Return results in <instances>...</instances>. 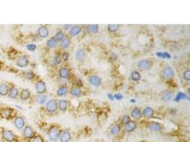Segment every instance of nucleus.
Listing matches in <instances>:
<instances>
[{"mask_svg":"<svg viewBox=\"0 0 190 142\" xmlns=\"http://www.w3.org/2000/svg\"><path fill=\"white\" fill-rule=\"evenodd\" d=\"M148 128H149L151 131H155V132H158V131H160L161 130H162V127L159 124V123L152 122L151 124H149Z\"/></svg>","mask_w":190,"mask_h":142,"instance_id":"2eb2a0df","label":"nucleus"},{"mask_svg":"<svg viewBox=\"0 0 190 142\" xmlns=\"http://www.w3.org/2000/svg\"><path fill=\"white\" fill-rule=\"evenodd\" d=\"M54 38H56V40L58 42V41H61L63 38H65L64 34H63L62 31H58V32L56 33V36Z\"/></svg>","mask_w":190,"mask_h":142,"instance_id":"e433bc0d","label":"nucleus"},{"mask_svg":"<svg viewBox=\"0 0 190 142\" xmlns=\"http://www.w3.org/2000/svg\"><path fill=\"white\" fill-rule=\"evenodd\" d=\"M23 136L25 139H33V137H34V132L33 129L31 128L29 126H27L25 127V128L24 129V131H23Z\"/></svg>","mask_w":190,"mask_h":142,"instance_id":"6e6552de","label":"nucleus"},{"mask_svg":"<svg viewBox=\"0 0 190 142\" xmlns=\"http://www.w3.org/2000/svg\"><path fill=\"white\" fill-rule=\"evenodd\" d=\"M183 76H184V78H185V80H187V81H189V80H190V71H189V70H187L186 71L184 72Z\"/></svg>","mask_w":190,"mask_h":142,"instance_id":"ea45409f","label":"nucleus"},{"mask_svg":"<svg viewBox=\"0 0 190 142\" xmlns=\"http://www.w3.org/2000/svg\"><path fill=\"white\" fill-rule=\"evenodd\" d=\"M68 56H69V54L67 52H64L62 53V59L64 61H68Z\"/></svg>","mask_w":190,"mask_h":142,"instance_id":"79ce46f5","label":"nucleus"},{"mask_svg":"<svg viewBox=\"0 0 190 142\" xmlns=\"http://www.w3.org/2000/svg\"><path fill=\"white\" fill-rule=\"evenodd\" d=\"M88 29L93 34H97L98 31V26L97 24H91L88 26Z\"/></svg>","mask_w":190,"mask_h":142,"instance_id":"f704fd0d","label":"nucleus"},{"mask_svg":"<svg viewBox=\"0 0 190 142\" xmlns=\"http://www.w3.org/2000/svg\"><path fill=\"white\" fill-rule=\"evenodd\" d=\"M137 127V123L135 121H130L128 124L125 125V130L127 132H131L134 131Z\"/></svg>","mask_w":190,"mask_h":142,"instance_id":"4468645a","label":"nucleus"},{"mask_svg":"<svg viewBox=\"0 0 190 142\" xmlns=\"http://www.w3.org/2000/svg\"><path fill=\"white\" fill-rule=\"evenodd\" d=\"M1 139L6 142H18V137L11 130H3L1 132Z\"/></svg>","mask_w":190,"mask_h":142,"instance_id":"f03ea898","label":"nucleus"},{"mask_svg":"<svg viewBox=\"0 0 190 142\" xmlns=\"http://www.w3.org/2000/svg\"><path fill=\"white\" fill-rule=\"evenodd\" d=\"M13 111L14 110L12 109L9 108V107H4V108L1 109L0 111V116L4 119L11 118L12 117Z\"/></svg>","mask_w":190,"mask_h":142,"instance_id":"1a4fd4ad","label":"nucleus"},{"mask_svg":"<svg viewBox=\"0 0 190 142\" xmlns=\"http://www.w3.org/2000/svg\"><path fill=\"white\" fill-rule=\"evenodd\" d=\"M75 57H76V60L78 61H81L84 60L85 57H86V53H85L84 50L82 48H79L76 51V54H75Z\"/></svg>","mask_w":190,"mask_h":142,"instance_id":"dca6fc26","label":"nucleus"},{"mask_svg":"<svg viewBox=\"0 0 190 142\" xmlns=\"http://www.w3.org/2000/svg\"><path fill=\"white\" fill-rule=\"evenodd\" d=\"M114 97H115V98H116V100H120L123 98V96H122V94H120V93L116 94L114 95Z\"/></svg>","mask_w":190,"mask_h":142,"instance_id":"37998d69","label":"nucleus"},{"mask_svg":"<svg viewBox=\"0 0 190 142\" xmlns=\"http://www.w3.org/2000/svg\"><path fill=\"white\" fill-rule=\"evenodd\" d=\"M131 116H132L134 119L140 120V119L142 117V112H141L140 110L138 107H135V108L132 110V113H131Z\"/></svg>","mask_w":190,"mask_h":142,"instance_id":"412c9836","label":"nucleus"},{"mask_svg":"<svg viewBox=\"0 0 190 142\" xmlns=\"http://www.w3.org/2000/svg\"><path fill=\"white\" fill-rule=\"evenodd\" d=\"M141 78L140 73L138 71H133L131 73V79L133 81H139Z\"/></svg>","mask_w":190,"mask_h":142,"instance_id":"473e14b6","label":"nucleus"},{"mask_svg":"<svg viewBox=\"0 0 190 142\" xmlns=\"http://www.w3.org/2000/svg\"><path fill=\"white\" fill-rule=\"evenodd\" d=\"M29 59L26 55H20L17 59V65L20 68H25L29 65Z\"/></svg>","mask_w":190,"mask_h":142,"instance_id":"423d86ee","label":"nucleus"},{"mask_svg":"<svg viewBox=\"0 0 190 142\" xmlns=\"http://www.w3.org/2000/svg\"><path fill=\"white\" fill-rule=\"evenodd\" d=\"M81 31V27L80 26H73L70 28V31H69V34L71 36H78Z\"/></svg>","mask_w":190,"mask_h":142,"instance_id":"f3484780","label":"nucleus"},{"mask_svg":"<svg viewBox=\"0 0 190 142\" xmlns=\"http://www.w3.org/2000/svg\"><path fill=\"white\" fill-rule=\"evenodd\" d=\"M14 123L16 128H17L18 129H21L24 128V125H25V121H24V119L22 117H16Z\"/></svg>","mask_w":190,"mask_h":142,"instance_id":"9d476101","label":"nucleus"},{"mask_svg":"<svg viewBox=\"0 0 190 142\" xmlns=\"http://www.w3.org/2000/svg\"><path fill=\"white\" fill-rule=\"evenodd\" d=\"M68 92V88L66 86L63 85L60 87L58 89V90H57L56 92V94L58 96H64L67 94Z\"/></svg>","mask_w":190,"mask_h":142,"instance_id":"393cba45","label":"nucleus"},{"mask_svg":"<svg viewBox=\"0 0 190 142\" xmlns=\"http://www.w3.org/2000/svg\"><path fill=\"white\" fill-rule=\"evenodd\" d=\"M58 108V102L56 100L52 99V100H50L49 101H48V102L47 103V105H46V109H47V111L48 112H55Z\"/></svg>","mask_w":190,"mask_h":142,"instance_id":"20e7f679","label":"nucleus"},{"mask_svg":"<svg viewBox=\"0 0 190 142\" xmlns=\"http://www.w3.org/2000/svg\"><path fill=\"white\" fill-rule=\"evenodd\" d=\"M19 92H18V89L16 88L15 87H12L11 88H9V93H8V96L9 98L13 99H16L18 96Z\"/></svg>","mask_w":190,"mask_h":142,"instance_id":"aec40b11","label":"nucleus"},{"mask_svg":"<svg viewBox=\"0 0 190 142\" xmlns=\"http://www.w3.org/2000/svg\"><path fill=\"white\" fill-rule=\"evenodd\" d=\"M120 125H118V124H115V125H113V127H111V129H110V134H113V135H116V134H118L119 132H120Z\"/></svg>","mask_w":190,"mask_h":142,"instance_id":"2f4dec72","label":"nucleus"},{"mask_svg":"<svg viewBox=\"0 0 190 142\" xmlns=\"http://www.w3.org/2000/svg\"><path fill=\"white\" fill-rule=\"evenodd\" d=\"M174 75H175V72L170 67H165L161 71L160 76L164 80H169V79L172 78Z\"/></svg>","mask_w":190,"mask_h":142,"instance_id":"7ed1b4c3","label":"nucleus"},{"mask_svg":"<svg viewBox=\"0 0 190 142\" xmlns=\"http://www.w3.org/2000/svg\"><path fill=\"white\" fill-rule=\"evenodd\" d=\"M36 90L38 94H44L47 90V85L46 83H44L43 80H39L37 83H36Z\"/></svg>","mask_w":190,"mask_h":142,"instance_id":"0eeeda50","label":"nucleus"},{"mask_svg":"<svg viewBox=\"0 0 190 142\" xmlns=\"http://www.w3.org/2000/svg\"><path fill=\"white\" fill-rule=\"evenodd\" d=\"M70 38H69V37L66 36L64 38H63L62 41H61V48H62L63 49L67 48L69 46V45H70Z\"/></svg>","mask_w":190,"mask_h":142,"instance_id":"7c9ffc66","label":"nucleus"},{"mask_svg":"<svg viewBox=\"0 0 190 142\" xmlns=\"http://www.w3.org/2000/svg\"><path fill=\"white\" fill-rule=\"evenodd\" d=\"M9 90V88L7 85L6 84L0 85V95L1 96L8 95Z\"/></svg>","mask_w":190,"mask_h":142,"instance_id":"5701e85b","label":"nucleus"},{"mask_svg":"<svg viewBox=\"0 0 190 142\" xmlns=\"http://www.w3.org/2000/svg\"><path fill=\"white\" fill-rule=\"evenodd\" d=\"M0 142H1V141H0Z\"/></svg>","mask_w":190,"mask_h":142,"instance_id":"49530a36","label":"nucleus"},{"mask_svg":"<svg viewBox=\"0 0 190 142\" xmlns=\"http://www.w3.org/2000/svg\"><path fill=\"white\" fill-rule=\"evenodd\" d=\"M120 25L119 24H110L108 26V29L110 32H116L119 29Z\"/></svg>","mask_w":190,"mask_h":142,"instance_id":"72a5a7b5","label":"nucleus"},{"mask_svg":"<svg viewBox=\"0 0 190 142\" xmlns=\"http://www.w3.org/2000/svg\"><path fill=\"white\" fill-rule=\"evenodd\" d=\"M71 139V135H70V131H63L61 133L59 137V139L61 142H68Z\"/></svg>","mask_w":190,"mask_h":142,"instance_id":"f8f14e48","label":"nucleus"},{"mask_svg":"<svg viewBox=\"0 0 190 142\" xmlns=\"http://www.w3.org/2000/svg\"><path fill=\"white\" fill-rule=\"evenodd\" d=\"M172 98V92L169 90H167L162 94V99L164 101H169Z\"/></svg>","mask_w":190,"mask_h":142,"instance_id":"bb28decb","label":"nucleus"},{"mask_svg":"<svg viewBox=\"0 0 190 142\" xmlns=\"http://www.w3.org/2000/svg\"><path fill=\"white\" fill-rule=\"evenodd\" d=\"M152 62L149 61V60H141L138 63V68L141 70H143V71H147V70L150 69V68H152Z\"/></svg>","mask_w":190,"mask_h":142,"instance_id":"39448f33","label":"nucleus"},{"mask_svg":"<svg viewBox=\"0 0 190 142\" xmlns=\"http://www.w3.org/2000/svg\"><path fill=\"white\" fill-rule=\"evenodd\" d=\"M47 95L44 94H39L37 97V102L39 104H43L47 101Z\"/></svg>","mask_w":190,"mask_h":142,"instance_id":"cd10ccee","label":"nucleus"},{"mask_svg":"<svg viewBox=\"0 0 190 142\" xmlns=\"http://www.w3.org/2000/svg\"><path fill=\"white\" fill-rule=\"evenodd\" d=\"M142 114L146 118H151L154 115V110L149 107H147L144 109Z\"/></svg>","mask_w":190,"mask_h":142,"instance_id":"a211bd4d","label":"nucleus"},{"mask_svg":"<svg viewBox=\"0 0 190 142\" xmlns=\"http://www.w3.org/2000/svg\"><path fill=\"white\" fill-rule=\"evenodd\" d=\"M58 45V41L56 40V38H51L50 39H48L47 42V46L50 48H54L57 46Z\"/></svg>","mask_w":190,"mask_h":142,"instance_id":"b1692460","label":"nucleus"},{"mask_svg":"<svg viewBox=\"0 0 190 142\" xmlns=\"http://www.w3.org/2000/svg\"><path fill=\"white\" fill-rule=\"evenodd\" d=\"M108 97H109V98H110V99H111L112 100H113V96L111 95V94H108Z\"/></svg>","mask_w":190,"mask_h":142,"instance_id":"a18cd8bd","label":"nucleus"},{"mask_svg":"<svg viewBox=\"0 0 190 142\" xmlns=\"http://www.w3.org/2000/svg\"><path fill=\"white\" fill-rule=\"evenodd\" d=\"M32 139V142H44V139L40 135L34 136V137H33V139Z\"/></svg>","mask_w":190,"mask_h":142,"instance_id":"58836bf2","label":"nucleus"},{"mask_svg":"<svg viewBox=\"0 0 190 142\" xmlns=\"http://www.w3.org/2000/svg\"><path fill=\"white\" fill-rule=\"evenodd\" d=\"M59 75L60 77H62L63 79L68 78L69 76H70V72H69V70L67 68L62 67V68H60L59 70Z\"/></svg>","mask_w":190,"mask_h":142,"instance_id":"6ab92c4d","label":"nucleus"},{"mask_svg":"<svg viewBox=\"0 0 190 142\" xmlns=\"http://www.w3.org/2000/svg\"><path fill=\"white\" fill-rule=\"evenodd\" d=\"M27 48L30 51H34L37 48V46L35 44H28L27 45Z\"/></svg>","mask_w":190,"mask_h":142,"instance_id":"a19ab883","label":"nucleus"},{"mask_svg":"<svg viewBox=\"0 0 190 142\" xmlns=\"http://www.w3.org/2000/svg\"><path fill=\"white\" fill-rule=\"evenodd\" d=\"M61 63V57L58 56V55L52 57V58H51V60H50V63H51L52 65H59Z\"/></svg>","mask_w":190,"mask_h":142,"instance_id":"c756f323","label":"nucleus"},{"mask_svg":"<svg viewBox=\"0 0 190 142\" xmlns=\"http://www.w3.org/2000/svg\"><path fill=\"white\" fill-rule=\"evenodd\" d=\"M130 121V117L128 115H127V114L123 116L121 119V123L123 124H124V125L128 124Z\"/></svg>","mask_w":190,"mask_h":142,"instance_id":"4c0bfd02","label":"nucleus"},{"mask_svg":"<svg viewBox=\"0 0 190 142\" xmlns=\"http://www.w3.org/2000/svg\"><path fill=\"white\" fill-rule=\"evenodd\" d=\"M31 97V92L29 90L27 89H24V90H21V93H20V97L22 100H27L30 98Z\"/></svg>","mask_w":190,"mask_h":142,"instance_id":"4be33fe9","label":"nucleus"},{"mask_svg":"<svg viewBox=\"0 0 190 142\" xmlns=\"http://www.w3.org/2000/svg\"><path fill=\"white\" fill-rule=\"evenodd\" d=\"M58 107H59V109L61 110V111L65 112L68 107V102L66 100H59V102H58Z\"/></svg>","mask_w":190,"mask_h":142,"instance_id":"c85d7f7f","label":"nucleus"},{"mask_svg":"<svg viewBox=\"0 0 190 142\" xmlns=\"http://www.w3.org/2000/svg\"><path fill=\"white\" fill-rule=\"evenodd\" d=\"M88 81L90 84L94 86H96V87L101 85V79L97 75L90 76L88 78Z\"/></svg>","mask_w":190,"mask_h":142,"instance_id":"ddd939ff","label":"nucleus"},{"mask_svg":"<svg viewBox=\"0 0 190 142\" xmlns=\"http://www.w3.org/2000/svg\"><path fill=\"white\" fill-rule=\"evenodd\" d=\"M71 28V25H69V24L64 26V28H65V29H66V30L69 29V28Z\"/></svg>","mask_w":190,"mask_h":142,"instance_id":"c03bdc74","label":"nucleus"},{"mask_svg":"<svg viewBox=\"0 0 190 142\" xmlns=\"http://www.w3.org/2000/svg\"><path fill=\"white\" fill-rule=\"evenodd\" d=\"M61 133V130L58 127L53 126L48 129V132H47V136H48V138L50 141L55 142L58 141Z\"/></svg>","mask_w":190,"mask_h":142,"instance_id":"f257e3e1","label":"nucleus"},{"mask_svg":"<svg viewBox=\"0 0 190 142\" xmlns=\"http://www.w3.org/2000/svg\"><path fill=\"white\" fill-rule=\"evenodd\" d=\"M70 94L75 97H79L82 94V91L79 87H73L70 90Z\"/></svg>","mask_w":190,"mask_h":142,"instance_id":"a878e982","label":"nucleus"},{"mask_svg":"<svg viewBox=\"0 0 190 142\" xmlns=\"http://www.w3.org/2000/svg\"><path fill=\"white\" fill-rule=\"evenodd\" d=\"M38 34L41 38H47L48 37V34H49V31H48V28L45 26H41L39 28H38Z\"/></svg>","mask_w":190,"mask_h":142,"instance_id":"9b49d317","label":"nucleus"},{"mask_svg":"<svg viewBox=\"0 0 190 142\" xmlns=\"http://www.w3.org/2000/svg\"><path fill=\"white\" fill-rule=\"evenodd\" d=\"M35 77V74L32 71H27L24 73V77L27 80H33Z\"/></svg>","mask_w":190,"mask_h":142,"instance_id":"c9c22d12","label":"nucleus"}]
</instances>
